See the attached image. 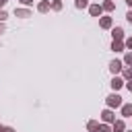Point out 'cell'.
Listing matches in <instances>:
<instances>
[{
    "label": "cell",
    "instance_id": "10",
    "mask_svg": "<svg viewBox=\"0 0 132 132\" xmlns=\"http://www.w3.org/2000/svg\"><path fill=\"white\" fill-rule=\"evenodd\" d=\"M39 10H47V2H41L39 4Z\"/></svg>",
    "mask_w": 132,
    "mask_h": 132
},
{
    "label": "cell",
    "instance_id": "5",
    "mask_svg": "<svg viewBox=\"0 0 132 132\" xmlns=\"http://www.w3.org/2000/svg\"><path fill=\"white\" fill-rule=\"evenodd\" d=\"M99 12H101V8H99V6H91V14H95V16H97Z\"/></svg>",
    "mask_w": 132,
    "mask_h": 132
},
{
    "label": "cell",
    "instance_id": "20",
    "mask_svg": "<svg viewBox=\"0 0 132 132\" xmlns=\"http://www.w3.org/2000/svg\"><path fill=\"white\" fill-rule=\"evenodd\" d=\"M126 2H128V4H132V0H126Z\"/></svg>",
    "mask_w": 132,
    "mask_h": 132
},
{
    "label": "cell",
    "instance_id": "8",
    "mask_svg": "<svg viewBox=\"0 0 132 132\" xmlns=\"http://www.w3.org/2000/svg\"><path fill=\"white\" fill-rule=\"evenodd\" d=\"M101 25H103V27H109V25H111V21H109V19H107V16H105V19H103V21H101Z\"/></svg>",
    "mask_w": 132,
    "mask_h": 132
},
{
    "label": "cell",
    "instance_id": "4",
    "mask_svg": "<svg viewBox=\"0 0 132 132\" xmlns=\"http://www.w3.org/2000/svg\"><path fill=\"white\" fill-rule=\"evenodd\" d=\"M111 87H113V89H120V87H122V80H120V78H113Z\"/></svg>",
    "mask_w": 132,
    "mask_h": 132
},
{
    "label": "cell",
    "instance_id": "18",
    "mask_svg": "<svg viewBox=\"0 0 132 132\" xmlns=\"http://www.w3.org/2000/svg\"><path fill=\"white\" fill-rule=\"evenodd\" d=\"M128 89H130V91H132V82H128Z\"/></svg>",
    "mask_w": 132,
    "mask_h": 132
},
{
    "label": "cell",
    "instance_id": "6",
    "mask_svg": "<svg viewBox=\"0 0 132 132\" xmlns=\"http://www.w3.org/2000/svg\"><path fill=\"white\" fill-rule=\"evenodd\" d=\"M103 120H107V122H111V120H113V116H111V111H105V113H103Z\"/></svg>",
    "mask_w": 132,
    "mask_h": 132
},
{
    "label": "cell",
    "instance_id": "1",
    "mask_svg": "<svg viewBox=\"0 0 132 132\" xmlns=\"http://www.w3.org/2000/svg\"><path fill=\"white\" fill-rule=\"evenodd\" d=\"M107 103H109L111 107H113V105L118 107V105L122 103V97H118V95H111V97H107Z\"/></svg>",
    "mask_w": 132,
    "mask_h": 132
},
{
    "label": "cell",
    "instance_id": "15",
    "mask_svg": "<svg viewBox=\"0 0 132 132\" xmlns=\"http://www.w3.org/2000/svg\"><path fill=\"white\" fill-rule=\"evenodd\" d=\"M101 132H109V128H107V126H103V128H101Z\"/></svg>",
    "mask_w": 132,
    "mask_h": 132
},
{
    "label": "cell",
    "instance_id": "7",
    "mask_svg": "<svg viewBox=\"0 0 132 132\" xmlns=\"http://www.w3.org/2000/svg\"><path fill=\"white\" fill-rule=\"evenodd\" d=\"M76 6H78V8H85V6H87V0H76Z\"/></svg>",
    "mask_w": 132,
    "mask_h": 132
},
{
    "label": "cell",
    "instance_id": "22",
    "mask_svg": "<svg viewBox=\"0 0 132 132\" xmlns=\"http://www.w3.org/2000/svg\"><path fill=\"white\" fill-rule=\"evenodd\" d=\"M0 33H2V27H0Z\"/></svg>",
    "mask_w": 132,
    "mask_h": 132
},
{
    "label": "cell",
    "instance_id": "12",
    "mask_svg": "<svg viewBox=\"0 0 132 132\" xmlns=\"http://www.w3.org/2000/svg\"><path fill=\"white\" fill-rule=\"evenodd\" d=\"M97 128V122H89V130H95Z\"/></svg>",
    "mask_w": 132,
    "mask_h": 132
},
{
    "label": "cell",
    "instance_id": "19",
    "mask_svg": "<svg viewBox=\"0 0 132 132\" xmlns=\"http://www.w3.org/2000/svg\"><path fill=\"white\" fill-rule=\"evenodd\" d=\"M128 45H130V47H132V39H130V41H128Z\"/></svg>",
    "mask_w": 132,
    "mask_h": 132
},
{
    "label": "cell",
    "instance_id": "11",
    "mask_svg": "<svg viewBox=\"0 0 132 132\" xmlns=\"http://www.w3.org/2000/svg\"><path fill=\"white\" fill-rule=\"evenodd\" d=\"M16 14H19V16H29V12H27V10H19Z\"/></svg>",
    "mask_w": 132,
    "mask_h": 132
},
{
    "label": "cell",
    "instance_id": "3",
    "mask_svg": "<svg viewBox=\"0 0 132 132\" xmlns=\"http://www.w3.org/2000/svg\"><path fill=\"white\" fill-rule=\"evenodd\" d=\"M124 116H132V105H124Z\"/></svg>",
    "mask_w": 132,
    "mask_h": 132
},
{
    "label": "cell",
    "instance_id": "9",
    "mask_svg": "<svg viewBox=\"0 0 132 132\" xmlns=\"http://www.w3.org/2000/svg\"><path fill=\"white\" fill-rule=\"evenodd\" d=\"M113 37L120 39V37H122V29H116V31H113Z\"/></svg>",
    "mask_w": 132,
    "mask_h": 132
},
{
    "label": "cell",
    "instance_id": "2",
    "mask_svg": "<svg viewBox=\"0 0 132 132\" xmlns=\"http://www.w3.org/2000/svg\"><path fill=\"white\" fill-rule=\"evenodd\" d=\"M109 66H111V70H113V72H118V70H120V68H122V64H120V62H118V60H113V62H111V64H109Z\"/></svg>",
    "mask_w": 132,
    "mask_h": 132
},
{
    "label": "cell",
    "instance_id": "17",
    "mask_svg": "<svg viewBox=\"0 0 132 132\" xmlns=\"http://www.w3.org/2000/svg\"><path fill=\"white\" fill-rule=\"evenodd\" d=\"M4 132H14V130L12 128H4Z\"/></svg>",
    "mask_w": 132,
    "mask_h": 132
},
{
    "label": "cell",
    "instance_id": "14",
    "mask_svg": "<svg viewBox=\"0 0 132 132\" xmlns=\"http://www.w3.org/2000/svg\"><path fill=\"white\" fill-rule=\"evenodd\" d=\"M126 62H128V64H132V54H128V56H126Z\"/></svg>",
    "mask_w": 132,
    "mask_h": 132
},
{
    "label": "cell",
    "instance_id": "21",
    "mask_svg": "<svg viewBox=\"0 0 132 132\" xmlns=\"http://www.w3.org/2000/svg\"><path fill=\"white\" fill-rule=\"evenodd\" d=\"M23 2H31V0H23Z\"/></svg>",
    "mask_w": 132,
    "mask_h": 132
},
{
    "label": "cell",
    "instance_id": "13",
    "mask_svg": "<svg viewBox=\"0 0 132 132\" xmlns=\"http://www.w3.org/2000/svg\"><path fill=\"white\" fill-rule=\"evenodd\" d=\"M122 128H124V124H122V122H116V130H118V132H120V130H122Z\"/></svg>",
    "mask_w": 132,
    "mask_h": 132
},
{
    "label": "cell",
    "instance_id": "16",
    "mask_svg": "<svg viewBox=\"0 0 132 132\" xmlns=\"http://www.w3.org/2000/svg\"><path fill=\"white\" fill-rule=\"evenodd\" d=\"M128 21H130V23H132V12H128Z\"/></svg>",
    "mask_w": 132,
    "mask_h": 132
}]
</instances>
